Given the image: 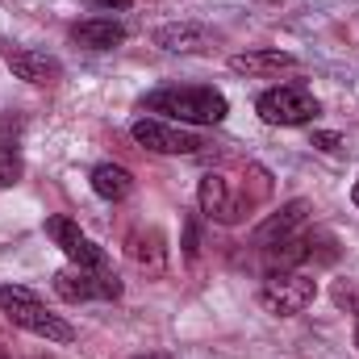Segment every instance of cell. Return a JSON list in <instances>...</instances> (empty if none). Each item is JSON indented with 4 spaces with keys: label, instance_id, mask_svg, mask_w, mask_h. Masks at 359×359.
I'll return each mask as SVG.
<instances>
[{
    "label": "cell",
    "instance_id": "cell-4",
    "mask_svg": "<svg viewBox=\"0 0 359 359\" xmlns=\"http://www.w3.org/2000/svg\"><path fill=\"white\" fill-rule=\"evenodd\" d=\"M255 113L268 121V126H309L318 117V96L297 84H284V88H268L255 100Z\"/></svg>",
    "mask_w": 359,
    "mask_h": 359
},
{
    "label": "cell",
    "instance_id": "cell-19",
    "mask_svg": "<svg viewBox=\"0 0 359 359\" xmlns=\"http://www.w3.org/2000/svg\"><path fill=\"white\" fill-rule=\"evenodd\" d=\"M184 255H188V259L196 255V226H192V222H188V230H184Z\"/></svg>",
    "mask_w": 359,
    "mask_h": 359
},
{
    "label": "cell",
    "instance_id": "cell-7",
    "mask_svg": "<svg viewBox=\"0 0 359 359\" xmlns=\"http://www.w3.org/2000/svg\"><path fill=\"white\" fill-rule=\"evenodd\" d=\"M196 201H201V213H205L209 222H217V226H234V222H243V213H247V205H251L230 180L217 176V172H209V176L201 180Z\"/></svg>",
    "mask_w": 359,
    "mask_h": 359
},
{
    "label": "cell",
    "instance_id": "cell-17",
    "mask_svg": "<svg viewBox=\"0 0 359 359\" xmlns=\"http://www.w3.org/2000/svg\"><path fill=\"white\" fill-rule=\"evenodd\" d=\"M330 297H334L339 309H347V313H355L359 318V280H334Z\"/></svg>",
    "mask_w": 359,
    "mask_h": 359
},
{
    "label": "cell",
    "instance_id": "cell-18",
    "mask_svg": "<svg viewBox=\"0 0 359 359\" xmlns=\"http://www.w3.org/2000/svg\"><path fill=\"white\" fill-rule=\"evenodd\" d=\"M313 147H322V151H339V147H343V138H339V134H330V130H322V134H313Z\"/></svg>",
    "mask_w": 359,
    "mask_h": 359
},
{
    "label": "cell",
    "instance_id": "cell-14",
    "mask_svg": "<svg viewBox=\"0 0 359 359\" xmlns=\"http://www.w3.org/2000/svg\"><path fill=\"white\" fill-rule=\"evenodd\" d=\"M92 192L100 196V201H126L130 192H134V176H130V168H121V163H96L92 168Z\"/></svg>",
    "mask_w": 359,
    "mask_h": 359
},
{
    "label": "cell",
    "instance_id": "cell-2",
    "mask_svg": "<svg viewBox=\"0 0 359 359\" xmlns=\"http://www.w3.org/2000/svg\"><path fill=\"white\" fill-rule=\"evenodd\" d=\"M0 313H4L13 326L38 334V339H46V343H72V339H76L72 322H63L59 313H50V309L42 305V297L29 292L25 284H0Z\"/></svg>",
    "mask_w": 359,
    "mask_h": 359
},
{
    "label": "cell",
    "instance_id": "cell-8",
    "mask_svg": "<svg viewBox=\"0 0 359 359\" xmlns=\"http://www.w3.org/2000/svg\"><path fill=\"white\" fill-rule=\"evenodd\" d=\"M46 234L55 238V247L76 264V268H104L109 259H104V251L92 243L88 234L72 222V217H46Z\"/></svg>",
    "mask_w": 359,
    "mask_h": 359
},
{
    "label": "cell",
    "instance_id": "cell-11",
    "mask_svg": "<svg viewBox=\"0 0 359 359\" xmlns=\"http://www.w3.org/2000/svg\"><path fill=\"white\" fill-rule=\"evenodd\" d=\"M292 67H297V55H288V50L230 55V72H238V76H280V72H292Z\"/></svg>",
    "mask_w": 359,
    "mask_h": 359
},
{
    "label": "cell",
    "instance_id": "cell-10",
    "mask_svg": "<svg viewBox=\"0 0 359 359\" xmlns=\"http://www.w3.org/2000/svg\"><path fill=\"white\" fill-rule=\"evenodd\" d=\"M4 63H8V72H13L17 80H25V84H38V88H46V84H59V76H63V63H59L55 55L25 50V46H17V50H4Z\"/></svg>",
    "mask_w": 359,
    "mask_h": 359
},
{
    "label": "cell",
    "instance_id": "cell-13",
    "mask_svg": "<svg viewBox=\"0 0 359 359\" xmlns=\"http://www.w3.org/2000/svg\"><path fill=\"white\" fill-rule=\"evenodd\" d=\"M72 38H76L80 46H88V50H113V46L126 42V25H121V21L92 17V21H80V25L72 29Z\"/></svg>",
    "mask_w": 359,
    "mask_h": 359
},
{
    "label": "cell",
    "instance_id": "cell-22",
    "mask_svg": "<svg viewBox=\"0 0 359 359\" xmlns=\"http://www.w3.org/2000/svg\"><path fill=\"white\" fill-rule=\"evenodd\" d=\"M351 201H355V205H359V180H355V188H351Z\"/></svg>",
    "mask_w": 359,
    "mask_h": 359
},
{
    "label": "cell",
    "instance_id": "cell-6",
    "mask_svg": "<svg viewBox=\"0 0 359 359\" xmlns=\"http://www.w3.org/2000/svg\"><path fill=\"white\" fill-rule=\"evenodd\" d=\"M130 134H134L138 147H147L155 155H196L205 147L192 130H184L176 121H163V117H138L130 126Z\"/></svg>",
    "mask_w": 359,
    "mask_h": 359
},
{
    "label": "cell",
    "instance_id": "cell-16",
    "mask_svg": "<svg viewBox=\"0 0 359 359\" xmlns=\"http://www.w3.org/2000/svg\"><path fill=\"white\" fill-rule=\"evenodd\" d=\"M25 172V163H21V151H17V142H8V138H0V188H13L17 180Z\"/></svg>",
    "mask_w": 359,
    "mask_h": 359
},
{
    "label": "cell",
    "instance_id": "cell-23",
    "mask_svg": "<svg viewBox=\"0 0 359 359\" xmlns=\"http://www.w3.org/2000/svg\"><path fill=\"white\" fill-rule=\"evenodd\" d=\"M34 359H55V355H34Z\"/></svg>",
    "mask_w": 359,
    "mask_h": 359
},
{
    "label": "cell",
    "instance_id": "cell-5",
    "mask_svg": "<svg viewBox=\"0 0 359 359\" xmlns=\"http://www.w3.org/2000/svg\"><path fill=\"white\" fill-rule=\"evenodd\" d=\"M55 292L63 301H72V305H80V301H113V297H121V280L109 268H76L72 264V268L55 271Z\"/></svg>",
    "mask_w": 359,
    "mask_h": 359
},
{
    "label": "cell",
    "instance_id": "cell-1",
    "mask_svg": "<svg viewBox=\"0 0 359 359\" xmlns=\"http://www.w3.org/2000/svg\"><path fill=\"white\" fill-rule=\"evenodd\" d=\"M147 113H163V121L176 126H222L230 113V100L217 88H159L142 100Z\"/></svg>",
    "mask_w": 359,
    "mask_h": 359
},
{
    "label": "cell",
    "instance_id": "cell-3",
    "mask_svg": "<svg viewBox=\"0 0 359 359\" xmlns=\"http://www.w3.org/2000/svg\"><path fill=\"white\" fill-rule=\"evenodd\" d=\"M318 297V280L309 271L292 268V271H271L259 288V305L276 313V318H292V313H305Z\"/></svg>",
    "mask_w": 359,
    "mask_h": 359
},
{
    "label": "cell",
    "instance_id": "cell-24",
    "mask_svg": "<svg viewBox=\"0 0 359 359\" xmlns=\"http://www.w3.org/2000/svg\"><path fill=\"white\" fill-rule=\"evenodd\" d=\"M355 347H359V326H355Z\"/></svg>",
    "mask_w": 359,
    "mask_h": 359
},
{
    "label": "cell",
    "instance_id": "cell-21",
    "mask_svg": "<svg viewBox=\"0 0 359 359\" xmlns=\"http://www.w3.org/2000/svg\"><path fill=\"white\" fill-rule=\"evenodd\" d=\"M134 359H172V355H163V351H147V355H134Z\"/></svg>",
    "mask_w": 359,
    "mask_h": 359
},
{
    "label": "cell",
    "instance_id": "cell-12",
    "mask_svg": "<svg viewBox=\"0 0 359 359\" xmlns=\"http://www.w3.org/2000/svg\"><path fill=\"white\" fill-rule=\"evenodd\" d=\"M126 255L138 264V268H151V271H163L168 268V238L151 226V230H134L126 238Z\"/></svg>",
    "mask_w": 359,
    "mask_h": 359
},
{
    "label": "cell",
    "instance_id": "cell-9",
    "mask_svg": "<svg viewBox=\"0 0 359 359\" xmlns=\"http://www.w3.org/2000/svg\"><path fill=\"white\" fill-rule=\"evenodd\" d=\"M305 222H309V201H288V205H280L268 222L255 230V247L268 251V247H280V243L297 238V234L305 230Z\"/></svg>",
    "mask_w": 359,
    "mask_h": 359
},
{
    "label": "cell",
    "instance_id": "cell-25",
    "mask_svg": "<svg viewBox=\"0 0 359 359\" xmlns=\"http://www.w3.org/2000/svg\"><path fill=\"white\" fill-rule=\"evenodd\" d=\"M0 359H8V355H4V347H0Z\"/></svg>",
    "mask_w": 359,
    "mask_h": 359
},
{
    "label": "cell",
    "instance_id": "cell-20",
    "mask_svg": "<svg viewBox=\"0 0 359 359\" xmlns=\"http://www.w3.org/2000/svg\"><path fill=\"white\" fill-rule=\"evenodd\" d=\"M130 0H96V8H126Z\"/></svg>",
    "mask_w": 359,
    "mask_h": 359
},
{
    "label": "cell",
    "instance_id": "cell-15",
    "mask_svg": "<svg viewBox=\"0 0 359 359\" xmlns=\"http://www.w3.org/2000/svg\"><path fill=\"white\" fill-rule=\"evenodd\" d=\"M205 38H209V34H205L201 25H163V29H155V42H159L163 50H176V55L201 50Z\"/></svg>",
    "mask_w": 359,
    "mask_h": 359
}]
</instances>
